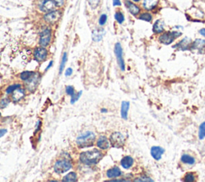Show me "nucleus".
Listing matches in <instances>:
<instances>
[{
  "mask_svg": "<svg viewBox=\"0 0 205 182\" xmlns=\"http://www.w3.org/2000/svg\"><path fill=\"white\" fill-rule=\"evenodd\" d=\"M134 163V160L132 156H126L124 157L120 161V164L122 165V167L125 169H130L132 167V165H133Z\"/></svg>",
  "mask_w": 205,
  "mask_h": 182,
  "instance_id": "obj_21",
  "label": "nucleus"
},
{
  "mask_svg": "<svg viewBox=\"0 0 205 182\" xmlns=\"http://www.w3.org/2000/svg\"><path fill=\"white\" fill-rule=\"evenodd\" d=\"M38 81H39L38 77L36 76V74H35L31 78H30L29 80H26V87H27V89L30 90V91H33L34 90H35L36 87H37Z\"/></svg>",
  "mask_w": 205,
  "mask_h": 182,
  "instance_id": "obj_19",
  "label": "nucleus"
},
{
  "mask_svg": "<svg viewBox=\"0 0 205 182\" xmlns=\"http://www.w3.org/2000/svg\"><path fill=\"white\" fill-rule=\"evenodd\" d=\"M0 117H1V113H0Z\"/></svg>",
  "mask_w": 205,
  "mask_h": 182,
  "instance_id": "obj_49",
  "label": "nucleus"
},
{
  "mask_svg": "<svg viewBox=\"0 0 205 182\" xmlns=\"http://www.w3.org/2000/svg\"><path fill=\"white\" fill-rule=\"evenodd\" d=\"M81 95H82V91H79L77 95H75V94L74 96H72V100H71V104H74L75 102H76L79 99V97L81 96Z\"/></svg>",
  "mask_w": 205,
  "mask_h": 182,
  "instance_id": "obj_38",
  "label": "nucleus"
},
{
  "mask_svg": "<svg viewBox=\"0 0 205 182\" xmlns=\"http://www.w3.org/2000/svg\"><path fill=\"white\" fill-rule=\"evenodd\" d=\"M33 55H34V59L37 62H39V63L44 62L48 56V51L46 49V48L40 46V47H38L34 50Z\"/></svg>",
  "mask_w": 205,
  "mask_h": 182,
  "instance_id": "obj_10",
  "label": "nucleus"
},
{
  "mask_svg": "<svg viewBox=\"0 0 205 182\" xmlns=\"http://www.w3.org/2000/svg\"><path fill=\"white\" fill-rule=\"evenodd\" d=\"M66 92L68 95L72 96L75 95V89H74V87L72 86H68L66 87Z\"/></svg>",
  "mask_w": 205,
  "mask_h": 182,
  "instance_id": "obj_37",
  "label": "nucleus"
},
{
  "mask_svg": "<svg viewBox=\"0 0 205 182\" xmlns=\"http://www.w3.org/2000/svg\"><path fill=\"white\" fill-rule=\"evenodd\" d=\"M132 1L134 2H136V3H138V2H141V0H132Z\"/></svg>",
  "mask_w": 205,
  "mask_h": 182,
  "instance_id": "obj_46",
  "label": "nucleus"
},
{
  "mask_svg": "<svg viewBox=\"0 0 205 182\" xmlns=\"http://www.w3.org/2000/svg\"><path fill=\"white\" fill-rule=\"evenodd\" d=\"M35 74L34 72H29V71H26V72H22L20 74V79L22 80H24L26 81L27 80H29L30 78H31L32 76Z\"/></svg>",
  "mask_w": 205,
  "mask_h": 182,
  "instance_id": "obj_28",
  "label": "nucleus"
},
{
  "mask_svg": "<svg viewBox=\"0 0 205 182\" xmlns=\"http://www.w3.org/2000/svg\"><path fill=\"white\" fill-rule=\"evenodd\" d=\"M111 181H126L125 180H111Z\"/></svg>",
  "mask_w": 205,
  "mask_h": 182,
  "instance_id": "obj_47",
  "label": "nucleus"
},
{
  "mask_svg": "<svg viewBox=\"0 0 205 182\" xmlns=\"http://www.w3.org/2000/svg\"><path fill=\"white\" fill-rule=\"evenodd\" d=\"M199 140H203V138H205V122L199 125Z\"/></svg>",
  "mask_w": 205,
  "mask_h": 182,
  "instance_id": "obj_30",
  "label": "nucleus"
},
{
  "mask_svg": "<svg viewBox=\"0 0 205 182\" xmlns=\"http://www.w3.org/2000/svg\"><path fill=\"white\" fill-rule=\"evenodd\" d=\"M19 87H21L20 84H13V85L9 86V87L7 88L6 91L7 94H11V93H12L14 91H15V90L17 89V88H19Z\"/></svg>",
  "mask_w": 205,
  "mask_h": 182,
  "instance_id": "obj_33",
  "label": "nucleus"
},
{
  "mask_svg": "<svg viewBox=\"0 0 205 182\" xmlns=\"http://www.w3.org/2000/svg\"><path fill=\"white\" fill-rule=\"evenodd\" d=\"M62 180L64 182L77 181V175L74 172H71V173H68L66 176H64Z\"/></svg>",
  "mask_w": 205,
  "mask_h": 182,
  "instance_id": "obj_26",
  "label": "nucleus"
},
{
  "mask_svg": "<svg viewBox=\"0 0 205 182\" xmlns=\"http://www.w3.org/2000/svg\"><path fill=\"white\" fill-rule=\"evenodd\" d=\"M164 149L161 147L154 146L151 148V155L156 161H160L164 154Z\"/></svg>",
  "mask_w": 205,
  "mask_h": 182,
  "instance_id": "obj_15",
  "label": "nucleus"
},
{
  "mask_svg": "<svg viewBox=\"0 0 205 182\" xmlns=\"http://www.w3.org/2000/svg\"><path fill=\"white\" fill-rule=\"evenodd\" d=\"M105 35V30L103 28H96L92 30V40L95 42H100L103 40Z\"/></svg>",
  "mask_w": 205,
  "mask_h": 182,
  "instance_id": "obj_17",
  "label": "nucleus"
},
{
  "mask_svg": "<svg viewBox=\"0 0 205 182\" xmlns=\"http://www.w3.org/2000/svg\"><path fill=\"white\" fill-rule=\"evenodd\" d=\"M124 4L128 11L133 16H137L141 13V8L138 6L136 2H132V0H124Z\"/></svg>",
  "mask_w": 205,
  "mask_h": 182,
  "instance_id": "obj_12",
  "label": "nucleus"
},
{
  "mask_svg": "<svg viewBox=\"0 0 205 182\" xmlns=\"http://www.w3.org/2000/svg\"><path fill=\"white\" fill-rule=\"evenodd\" d=\"M195 179H196V176H195V175L192 173H187L184 176V180L187 182L195 181Z\"/></svg>",
  "mask_w": 205,
  "mask_h": 182,
  "instance_id": "obj_34",
  "label": "nucleus"
},
{
  "mask_svg": "<svg viewBox=\"0 0 205 182\" xmlns=\"http://www.w3.org/2000/svg\"><path fill=\"white\" fill-rule=\"evenodd\" d=\"M110 143L114 148H122L125 144V137L120 133L115 132L110 136Z\"/></svg>",
  "mask_w": 205,
  "mask_h": 182,
  "instance_id": "obj_7",
  "label": "nucleus"
},
{
  "mask_svg": "<svg viewBox=\"0 0 205 182\" xmlns=\"http://www.w3.org/2000/svg\"><path fill=\"white\" fill-rule=\"evenodd\" d=\"M72 72H73V70H72V68H69L67 69L66 72H65V76H71V75L72 74Z\"/></svg>",
  "mask_w": 205,
  "mask_h": 182,
  "instance_id": "obj_42",
  "label": "nucleus"
},
{
  "mask_svg": "<svg viewBox=\"0 0 205 182\" xmlns=\"http://www.w3.org/2000/svg\"><path fill=\"white\" fill-rule=\"evenodd\" d=\"M52 39V30L50 27H47L42 30L40 34V40H39V44L41 47L47 48L50 45Z\"/></svg>",
  "mask_w": 205,
  "mask_h": 182,
  "instance_id": "obj_5",
  "label": "nucleus"
},
{
  "mask_svg": "<svg viewBox=\"0 0 205 182\" xmlns=\"http://www.w3.org/2000/svg\"><path fill=\"white\" fill-rule=\"evenodd\" d=\"M72 162L68 159H61L58 160L55 162V166H54V170L56 173L61 174L69 171L72 169Z\"/></svg>",
  "mask_w": 205,
  "mask_h": 182,
  "instance_id": "obj_6",
  "label": "nucleus"
},
{
  "mask_svg": "<svg viewBox=\"0 0 205 182\" xmlns=\"http://www.w3.org/2000/svg\"><path fill=\"white\" fill-rule=\"evenodd\" d=\"M164 30H165V23H164V20H162V19H157L154 23V24H153V33L157 35H160L163 32H164Z\"/></svg>",
  "mask_w": 205,
  "mask_h": 182,
  "instance_id": "obj_14",
  "label": "nucleus"
},
{
  "mask_svg": "<svg viewBox=\"0 0 205 182\" xmlns=\"http://www.w3.org/2000/svg\"><path fill=\"white\" fill-rule=\"evenodd\" d=\"M107 109H104V108H103V109H101V112H107Z\"/></svg>",
  "mask_w": 205,
  "mask_h": 182,
  "instance_id": "obj_48",
  "label": "nucleus"
},
{
  "mask_svg": "<svg viewBox=\"0 0 205 182\" xmlns=\"http://www.w3.org/2000/svg\"><path fill=\"white\" fill-rule=\"evenodd\" d=\"M107 21V14H102L100 16V19H99V25L100 27H103L106 24Z\"/></svg>",
  "mask_w": 205,
  "mask_h": 182,
  "instance_id": "obj_32",
  "label": "nucleus"
},
{
  "mask_svg": "<svg viewBox=\"0 0 205 182\" xmlns=\"http://www.w3.org/2000/svg\"><path fill=\"white\" fill-rule=\"evenodd\" d=\"M100 1L101 0H87V2H88L89 6L91 7V9H96L100 6Z\"/></svg>",
  "mask_w": 205,
  "mask_h": 182,
  "instance_id": "obj_31",
  "label": "nucleus"
},
{
  "mask_svg": "<svg viewBox=\"0 0 205 182\" xmlns=\"http://www.w3.org/2000/svg\"><path fill=\"white\" fill-rule=\"evenodd\" d=\"M192 43V40H191L190 38L184 37V38L182 39L179 42L175 44L172 48H175V49H177L178 51H188V50H190Z\"/></svg>",
  "mask_w": 205,
  "mask_h": 182,
  "instance_id": "obj_13",
  "label": "nucleus"
},
{
  "mask_svg": "<svg viewBox=\"0 0 205 182\" xmlns=\"http://www.w3.org/2000/svg\"><path fill=\"white\" fill-rule=\"evenodd\" d=\"M199 33L200 35H201L203 37H204L205 38V27H203V28H201L200 30H199Z\"/></svg>",
  "mask_w": 205,
  "mask_h": 182,
  "instance_id": "obj_44",
  "label": "nucleus"
},
{
  "mask_svg": "<svg viewBox=\"0 0 205 182\" xmlns=\"http://www.w3.org/2000/svg\"><path fill=\"white\" fill-rule=\"evenodd\" d=\"M115 19L119 24H123V22L125 21V16L122 12L117 11L115 13Z\"/></svg>",
  "mask_w": 205,
  "mask_h": 182,
  "instance_id": "obj_27",
  "label": "nucleus"
},
{
  "mask_svg": "<svg viewBox=\"0 0 205 182\" xmlns=\"http://www.w3.org/2000/svg\"><path fill=\"white\" fill-rule=\"evenodd\" d=\"M112 4L114 7H120L122 5L121 0H112Z\"/></svg>",
  "mask_w": 205,
  "mask_h": 182,
  "instance_id": "obj_40",
  "label": "nucleus"
},
{
  "mask_svg": "<svg viewBox=\"0 0 205 182\" xmlns=\"http://www.w3.org/2000/svg\"><path fill=\"white\" fill-rule=\"evenodd\" d=\"M159 0H143L142 6L147 12L152 11L158 6Z\"/></svg>",
  "mask_w": 205,
  "mask_h": 182,
  "instance_id": "obj_16",
  "label": "nucleus"
},
{
  "mask_svg": "<svg viewBox=\"0 0 205 182\" xmlns=\"http://www.w3.org/2000/svg\"><path fill=\"white\" fill-rule=\"evenodd\" d=\"M41 125H42V122L40 121V119H39V120H38V121H37V123H36V125H35L36 130H35V133H37V132L39 131V130H40V127H41Z\"/></svg>",
  "mask_w": 205,
  "mask_h": 182,
  "instance_id": "obj_41",
  "label": "nucleus"
},
{
  "mask_svg": "<svg viewBox=\"0 0 205 182\" xmlns=\"http://www.w3.org/2000/svg\"><path fill=\"white\" fill-rule=\"evenodd\" d=\"M52 65H53V61H51V62H50V63H49V64L47 65V68H46L45 72H47V71L49 70V69L51 68V67H52Z\"/></svg>",
  "mask_w": 205,
  "mask_h": 182,
  "instance_id": "obj_45",
  "label": "nucleus"
},
{
  "mask_svg": "<svg viewBox=\"0 0 205 182\" xmlns=\"http://www.w3.org/2000/svg\"><path fill=\"white\" fill-rule=\"evenodd\" d=\"M122 175L120 169L119 167H113L107 170V176L108 178H115V177H119Z\"/></svg>",
  "mask_w": 205,
  "mask_h": 182,
  "instance_id": "obj_22",
  "label": "nucleus"
},
{
  "mask_svg": "<svg viewBox=\"0 0 205 182\" xmlns=\"http://www.w3.org/2000/svg\"><path fill=\"white\" fill-rule=\"evenodd\" d=\"M183 33L179 30H168L164 31L158 37V41L164 45H170L175 41L176 39L182 36Z\"/></svg>",
  "mask_w": 205,
  "mask_h": 182,
  "instance_id": "obj_3",
  "label": "nucleus"
},
{
  "mask_svg": "<svg viewBox=\"0 0 205 182\" xmlns=\"http://www.w3.org/2000/svg\"><path fill=\"white\" fill-rule=\"evenodd\" d=\"M181 161L183 163L185 164V165H193L196 162V160L195 158L192 157V156L188 155V154H184V155L181 156Z\"/></svg>",
  "mask_w": 205,
  "mask_h": 182,
  "instance_id": "obj_25",
  "label": "nucleus"
},
{
  "mask_svg": "<svg viewBox=\"0 0 205 182\" xmlns=\"http://www.w3.org/2000/svg\"><path fill=\"white\" fill-rule=\"evenodd\" d=\"M38 7L40 12L47 13V12L56 9L57 7L54 0H40L39 4H38Z\"/></svg>",
  "mask_w": 205,
  "mask_h": 182,
  "instance_id": "obj_8",
  "label": "nucleus"
},
{
  "mask_svg": "<svg viewBox=\"0 0 205 182\" xmlns=\"http://www.w3.org/2000/svg\"><path fill=\"white\" fill-rule=\"evenodd\" d=\"M97 147L100 148V149L106 150L110 147V144L108 140L107 139V137H104V136H101V137H99V139L97 140Z\"/></svg>",
  "mask_w": 205,
  "mask_h": 182,
  "instance_id": "obj_18",
  "label": "nucleus"
},
{
  "mask_svg": "<svg viewBox=\"0 0 205 182\" xmlns=\"http://www.w3.org/2000/svg\"><path fill=\"white\" fill-rule=\"evenodd\" d=\"M96 135L93 132L87 131L82 133L76 139V144L80 148H88L94 145Z\"/></svg>",
  "mask_w": 205,
  "mask_h": 182,
  "instance_id": "obj_2",
  "label": "nucleus"
},
{
  "mask_svg": "<svg viewBox=\"0 0 205 182\" xmlns=\"http://www.w3.org/2000/svg\"><path fill=\"white\" fill-rule=\"evenodd\" d=\"M24 96H25L24 90H23V88L19 87V88H17L15 91H14L13 92H12V100H13L15 103L19 102V101H20L24 97Z\"/></svg>",
  "mask_w": 205,
  "mask_h": 182,
  "instance_id": "obj_20",
  "label": "nucleus"
},
{
  "mask_svg": "<svg viewBox=\"0 0 205 182\" xmlns=\"http://www.w3.org/2000/svg\"><path fill=\"white\" fill-rule=\"evenodd\" d=\"M135 181H145V182H153L154 180H152V179H151L150 177H148V176H139V177H138V178L135 179Z\"/></svg>",
  "mask_w": 205,
  "mask_h": 182,
  "instance_id": "obj_36",
  "label": "nucleus"
},
{
  "mask_svg": "<svg viewBox=\"0 0 205 182\" xmlns=\"http://www.w3.org/2000/svg\"><path fill=\"white\" fill-rule=\"evenodd\" d=\"M56 4L57 8H60L63 7L64 6V4H65V0H54Z\"/></svg>",
  "mask_w": 205,
  "mask_h": 182,
  "instance_id": "obj_39",
  "label": "nucleus"
},
{
  "mask_svg": "<svg viewBox=\"0 0 205 182\" xmlns=\"http://www.w3.org/2000/svg\"><path fill=\"white\" fill-rule=\"evenodd\" d=\"M190 51H196L199 54H205V40L196 39L191 44Z\"/></svg>",
  "mask_w": 205,
  "mask_h": 182,
  "instance_id": "obj_11",
  "label": "nucleus"
},
{
  "mask_svg": "<svg viewBox=\"0 0 205 182\" xmlns=\"http://www.w3.org/2000/svg\"><path fill=\"white\" fill-rule=\"evenodd\" d=\"M138 19L139 20H142V21H145L147 22V23H151V22L152 21L153 19V15L150 13L149 12H142L139 15V17Z\"/></svg>",
  "mask_w": 205,
  "mask_h": 182,
  "instance_id": "obj_24",
  "label": "nucleus"
},
{
  "mask_svg": "<svg viewBox=\"0 0 205 182\" xmlns=\"http://www.w3.org/2000/svg\"><path fill=\"white\" fill-rule=\"evenodd\" d=\"M130 107V103L128 101H123L121 105V117L123 119H128V113Z\"/></svg>",
  "mask_w": 205,
  "mask_h": 182,
  "instance_id": "obj_23",
  "label": "nucleus"
},
{
  "mask_svg": "<svg viewBox=\"0 0 205 182\" xmlns=\"http://www.w3.org/2000/svg\"><path fill=\"white\" fill-rule=\"evenodd\" d=\"M62 17V12L60 10L55 9L51 12L45 13L44 15V20L46 23L49 25H54L59 21Z\"/></svg>",
  "mask_w": 205,
  "mask_h": 182,
  "instance_id": "obj_4",
  "label": "nucleus"
},
{
  "mask_svg": "<svg viewBox=\"0 0 205 182\" xmlns=\"http://www.w3.org/2000/svg\"><path fill=\"white\" fill-rule=\"evenodd\" d=\"M104 155L98 149H93L91 151L83 152L79 156V161L85 165H96L103 158Z\"/></svg>",
  "mask_w": 205,
  "mask_h": 182,
  "instance_id": "obj_1",
  "label": "nucleus"
},
{
  "mask_svg": "<svg viewBox=\"0 0 205 182\" xmlns=\"http://www.w3.org/2000/svg\"><path fill=\"white\" fill-rule=\"evenodd\" d=\"M10 100L8 98H3L0 100V108H5L8 106Z\"/></svg>",
  "mask_w": 205,
  "mask_h": 182,
  "instance_id": "obj_35",
  "label": "nucleus"
},
{
  "mask_svg": "<svg viewBox=\"0 0 205 182\" xmlns=\"http://www.w3.org/2000/svg\"><path fill=\"white\" fill-rule=\"evenodd\" d=\"M7 133V129H0V137H3Z\"/></svg>",
  "mask_w": 205,
  "mask_h": 182,
  "instance_id": "obj_43",
  "label": "nucleus"
},
{
  "mask_svg": "<svg viewBox=\"0 0 205 182\" xmlns=\"http://www.w3.org/2000/svg\"><path fill=\"white\" fill-rule=\"evenodd\" d=\"M67 62H68V53H67V52H64L63 55V57H62V61H61L60 68H59V74H61V73L63 72V71Z\"/></svg>",
  "mask_w": 205,
  "mask_h": 182,
  "instance_id": "obj_29",
  "label": "nucleus"
},
{
  "mask_svg": "<svg viewBox=\"0 0 205 182\" xmlns=\"http://www.w3.org/2000/svg\"><path fill=\"white\" fill-rule=\"evenodd\" d=\"M115 55L116 56L117 59V63H118L119 67L120 68V69L122 71H125V63H124V59H123V48L122 46L119 43H116L115 45Z\"/></svg>",
  "mask_w": 205,
  "mask_h": 182,
  "instance_id": "obj_9",
  "label": "nucleus"
}]
</instances>
